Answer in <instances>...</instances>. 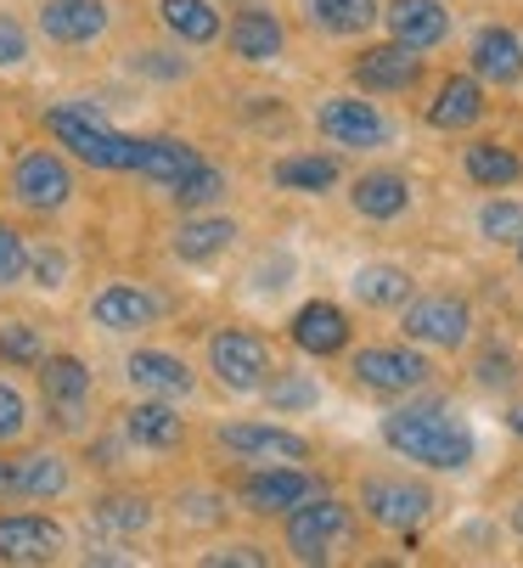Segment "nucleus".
<instances>
[{
  "label": "nucleus",
  "instance_id": "nucleus-1",
  "mask_svg": "<svg viewBox=\"0 0 523 568\" xmlns=\"http://www.w3.org/2000/svg\"><path fill=\"white\" fill-rule=\"evenodd\" d=\"M383 445L433 473H467L473 467V428L440 399H411L383 417Z\"/></svg>",
  "mask_w": 523,
  "mask_h": 568
},
{
  "label": "nucleus",
  "instance_id": "nucleus-2",
  "mask_svg": "<svg viewBox=\"0 0 523 568\" xmlns=\"http://www.w3.org/2000/svg\"><path fill=\"white\" fill-rule=\"evenodd\" d=\"M46 130L57 135V146H68L79 164H91V170L119 175V170L135 164V135L113 130L91 102H57V108H46Z\"/></svg>",
  "mask_w": 523,
  "mask_h": 568
},
{
  "label": "nucleus",
  "instance_id": "nucleus-3",
  "mask_svg": "<svg viewBox=\"0 0 523 568\" xmlns=\"http://www.w3.org/2000/svg\"><path fill=\"white\" fill-rule=\"evenodd\" d=\"M321 490L326 484L310 467H299V462H259V467H248L237 478V501L248 513H259V518H288L293 507L315 501Z\"/></svg>",
  "mask_w": 523,
  "mask_h": 568
},
{
  "label": "nucleus",
  "instance_id": "nucleus-4",
  "mask_svg": "<svg viewBox=\"0 0 523 568\" xmlns=\"http://www.w3.org/2000/svg\"><path fill=\"white\" fill-rule=\"evenodd\" d=\"M361 513H366L378 529H389V535H400V540L411 546L416 529L433 518V490H428V484H416V478L372 473V478L361 484Z\"/></svg>",
  "mask_w": 523,
  "mask_h": 568
},
{
  "label": "nucleus",
  "instance_id": "nucleus-5",
  "mask_svg": "<svg viewBox=\"0 0 523 568\" xmlns=\"http://www.w3.org/2000/svg\"><path fill=\"white\" fill-rule=\"evenodd\" d=\"M349 535H355V513H349L338 496H326V490H321L315 501L293 507V513H288V529H282L293 562H332Z\"/></svg>",
  "mask_w": 523,
  "mask_h": 568
},
{
  "label": "nucleus",
  "instance_id": "nucleus-6",
  "mask_svg": "<svg viewBox=\"0 0 523 568\" xmlns=\"http://www.w3.org/2000/svg\"><path fill=\"white\" fill-rule=\"evenodd\" d=\"M209 372L220 388L231 394H265V383L276 377V361H271V344L248 333V327H220L209 338Z\"/></svg>",
  "mask_w": 523,
  "mask_h": 568
},
{
  "label": "nucleus",
  "instance_id": "nucleus-7",
  "mask_svg": "<svg viewBox=\"0 0 523 568\" xmlns=\"http://www.w3.org/2000/svg\"><path fill=\"white\" fill-rule=\"evenodd\" d=\"M349 377L372 394H416L433 383V361L422 355V344H366L349 355Z\"/></svg>",
  "mask_w": 523,
  "mask_h": 568
},
{
  "label": "nucleus",
  "instance_id": "nucleus-8",
  "mask_svg": "<svg viewBox=\"0 0 523 568\" xmlns=\"http://www.w3.org/2000/svg\"><path fill=\"white\" fill-rule=\"evenodd\" d=\"M7 192H12V203L29 209V214H57V209L73 203V175H68V164H62L51 146H23V152L12 158Z\"/></svg>",
  "mask_w": 523,
  "mask_h": 568
},
{
  "label": "nucleus",
  "instance_id": "nucleus-9",
  "mask_svg": "<svg viewBox=\"0 0 523 568\" xmlns=\"http://www.w3.org/2000/svg\"><path fill=\"white\" fill-rule=\"evenodd\" d=\"M400 333L422 349H462L473 338V310L456 293H422L400 310Z\"/></svg>",
  "mask_w": 523,
  "mask_h": 568
},
{
  "label": "nucleus",
  "instance_id": "nucleus-10",
  "mask_svg": "<svg viewBox=\"0 0 523 568\" xmlns=\"http://www.w3.org/2000/svg\"><path fill=\"white\" fill-rule=\"evenodd\" d=\"M40 394H46V423L57 434H79L91 412V366L79 355H46L40 366Z\"/></svg>",
  "mask_w": 523,
  "mask_h": 568
},
{
  "label": "nucleus",
  "instance_id": "nucleus-11",
  "mask_svg": "<svg viewBox=\"0 0 523 568\" xmlns=\"http://www.w3.org/2000/svg\"><path fill=\"white\" fill-rule=\"evenodd\" d=\"M315 130H321L332 146H349V152H378V146H389V135H394V124L383 119L378 102H366V91H361V97H326V102L315 108Z\"/></svg>",
  "mask_w": 523,
  "mask_h": 568
},
{
  "label": "nucleus",
  "instance_id": "nucleus-12",
  "mask_svg": "<svg viewBox=\"0 0 523 568\" xmlns=\"http://www.w3.org/2000/svg\"><path fill=\"white\" fill-rule=\"evenodd\" d=\"M349 79H355L366 97H405V91L422 85V51L405 45V40L366 45L355 62H349Z\"/></svg>",
  "mask_w": 523,
  "mask_h": 568
},
{
  "label": "nucleus",
  "instance_id": "nucleus-13",
  "mask_svg": "<svg viewBox=\"0 0 523 568\" xmlns=\"http://www.w3.org/2000/svg\"><path fill=\"white\" fill-rule=\"evenodd\" d=\"M214 445L231 450L237 462H310V439L304 434H293L282 423H259V417L220 423L214 428Z\"/></svg>",
  "mask_w": 523,
  "mask_h": 568
},
{
  "label": "nucleus",
  "instance_id": "nucleus-14",
  "mask_svg": "<svg viewBox=\"0 0 523 568\" xmlns=\"http://www.w3.org/2000/svg\"><path fill=\"white\" fill-rule=\"evenodd\" d=\"M68 546L62 524L46 513H0V562H18V568H40L57 562Z\"/></svg>",
  "mask_w": 523,
  "mask_h": 568
},
{
  "label": "nucleus",
  "instance_id": "nucleus-15",
  "mask_svg": "<svg viewBox=\"0 0 523 568\" xmlns=\"http://www.w3.org/2000/svg\"><path fill=\"white\" fill-rule=\"evenodd\" d=\"M288 338H293V349H299V355L326 361V355H343V349H349L355 327H349L343 304H332V298H310V304H299V310H293Z\"/></svg>",
  "mask_w": 523,
  "mask_h": 568
},
{
  "label": "nucleus",
  "instance_id": "nucleus-16",
  "mask_svg": "<svg viewBox=\"0 0 523 568\" xmlns=\"http://www.w3.org/2000/svg\"><path fill=\"white\" fill-rule=\"evenodd\" d=\"M198 170H203V152H198L192 141H181V135H135V164H130V175H141V181L174 192V186H187Z\"/></svg>",
  "mask_w": 523,
  "mask_h": 568
},
{
  "label": "nucleus",
  "instance_id": "nucleus-17",
  "mask_svg": "<svg viewBox=\"0 0 523 568\" xmlns=\"http://www.w3.org/2000/svg\"><path fill=\"white\" fill-rule=\"evenodd\" d=\"M158 315H163V298L152 287H141V282H108L91 298V321L102 333H147Z\"/></svg>",
  "mask_w": 523,
  "mask_h": 568
},
{
  "label": "nucleus",
  "instance_id": "nucleus-18",
  "mask_svg": "<svg viewBox=\"0 0 523 568\" xmlns=\"http://www.w3.org/2000/svg\"><path fill=\"white\" fill-rule=\"evenodd\" d=\"M113 23L108 0H46L40 7V34L51 45H97Z\"/></svg>",
  "mask_w": 523,
  "mask_h": 568
},
{
  "label": "nucleus",
  "instance_id": "nucleus-19",
  "mask_svg": "<svg viewBox=\"0 0 523 568\" xmlns=\"http://www.w3.org/2000/svg\"><path fill=\"white\" fill-rule=\"evenodd\" d=\"M225 40H231V57L248 62V68H265V62H276V57L288 51V29H282V18H276L271 7H259V0H248V7L231 18Z\"/></svg>",
  "mask_w": 523,
  "mask_h": 568
},
{
  "label": "nucleus",
  "instance_id": "nucleus-20",
  "mask_svg": "<svg viewBox=\"0 0 523 568\" xmlns=\"http://www.w3.org/2000/svg\"><path fill=\"white\" fill-rule=\"evenodd\" d=\"M490 113V102H484V79L479 73H451V79H440V91H433V102L422 108V119L433 124V130H473L479 119Z\"/></svg>",
  "mask_w": 523,
  "mask_h": 568
},
{
  "label": "nucleus",
  "instance_id": "nucleus-21",
  "mask_svg": "<svg viewBox=\"0 0 523 568\" xmlns=\"http://www.w3.org/2000/svg\"><path fill=\"white\" fill-rule=\"evenodd\" d=\"M467 68L495 91H512L523 79V40L506 29V23H490L473 34V51H467Z\"/></svg>",
  "mask_w": 523,
  "mask_h": 568
},
{
  "label": "nucleus",
  "instance_id": "nucleus-22",
  "mask_svg": "<svg viewBox=\"0 0 523 568\" xmlns=\"http://www.w3.org/2000/svg\"><path fill=\"white\" fill-rule=\"evenodd\" d=\"M124 377H130L135 394H158V399H187L198 388L192 366L181 355H169V349H135L124 361Z\"/></svg>",
  "mask_w": 523,
  "mask_h": 568
},
{
  "label": "nucleus",
  "instance_id": "nucleus-23",
  "mask_svg": "<svg viewBox=\"0 0 523 568\" xmlns=\"http://www.w3.org/2000/svg\"><path fill=\"white\" fill-rule=\"evenodd\" d=\"M389 34L416 45V51H433V45H445L451 40V7L445 0H394V7L383 12Z\"/></svg>",
  "mask_w": 523,
  "mask_h": 568
},
{
  "label": "nucleus",
  "instance_id": "nucleus-24",
  "mask_svg": "<svg viewBox=\"0 0 523 568\" xmlns=\"http://www.w3.org/2000/svg\"><path fill=\"white\" fill-rule=\"evenodd\" d=\"M124 439L135 450H174V445L187 439V423H181V412H174L169 399L147 394V399H135L130 412H124Z\"/></svg>",
  "mask_w": 523,
  "mask_h": 568
},
{
  "label": "nucleus",
  "instance_id": "nucleus-25",
  "mask_svg": "<svg viewBox=\"0 0 523 568\" xmlns=\"http://www.w3.org/2000/svg\"><path fill=\"white\" fill-rule=\"evenodd\" d=\"M349 209H355L361 220H400L411 209V181L400 170H366L355 175V186H349Z\"/></svg>",
  "mask_w": 523,
  "mask_h": 568
},
{
  "label": "nucleus",
  "instance_id": "nucleus-26",
  "mask_svg": "<svg viewBox=\"0 0 523 568\" xmlns=\"http://www.w3.org/2000/svg\"><path fill=\"white\" fill-rule=\"evenodd\" d=\"M231 242H237V220H225V214H192V220L174 225L169 248H174V260H187V265H209L214 254L231 248Z\"/></svg>",
  "mask_w": 523,
  "mask_h": 568
},
{
  "label": "nucleus",
  "instance_id": "nucleus-27",
  "mask_svg": "<svg viewBox=\"0 0 523 568\" xmlns=\"http://www.w3.org/2000/svg\"><path fill=\"white\" fill-rule=\"evenodd\" d=\"M271 181L282 192L321 197V192L338 186V158H326V152H288V158H276V164H271Z\"/></svg>",
  "mask_w": 523,
  "mask_h": 568
},
{
  "label": "nucleus",
  "instance_id": "nucleus-28",
  "mask_svg": "<svg viewBox=\"0 0 523 568\" xmlns=\"http://www.w3.org/2000/svg\"><path fill=\"white\" fill-rule=\"evenodd\" d=\"M158 23L181 40V45H209L220 40V7L214 0H158Z\"/></svg>",
  "mask_w": 523,
  "mask_h": 568
},
{
  "label": "nucleus",
  "instance_id": "nucleus-29",
  "mask_svg": "<svg viewBox=\"0 0 523 568\" xmlns=\"http://www.w3.org/2000/svg\"><path fill=\"white\" fill-rule=\"evenodd\" d=\"M462 170H467L473 186H484V192H506V186L523 181V158H517L512 146H501V141H473V146L462 152Z\"/></svg>",
  "mask_w": 523,
  "mask_h": 568
},
{
  "label": "nucleus",
  "instance_id": "nucleus-30",
  "mask_svg": "<svg viewBox=\"0 0 523 568\" xmlns=\"http://www.w3.org/2000/svg\"><path fill=\"white\" fill-rule=\"evenodd\" d=\"M68 484H73V473L57 450L18 456V501H57V496H68Z\"/></svg>",
  "mask_w": 523,
  "mask_h": 568
},
{
  "label": "nucleus",
  "instance_id": "nucleus-31",
  "mask_svg": "<svg viewBox=\"0 0 523 568\" xmlns=\"http://www.w3.org/2000/svg\"><path fill=\"white\" fill-rule=\"evenodd\" d=\"M411 287H416L411 271L405 265H383V260L378 265H361L355 282H349V293H355L366 310H405L411 304Z\"/></svg>",
  "mask_w": 523,
  "mask_h": 568
},
{
  "label": "nucleus",
  "instance_id": "nucleus-32",
  "mask_svg": "<svg viewBox=\"0 0 523 568\" xmlns=\"http://www.w3.org/2000/svg\"><path fill=\"white\" fill-rule=\"evenodd\" d=\"M91 518H97L102 535H113V540H135V535L152 529L158 507H152L147 496L130 490V496H102V501H91Z\"/></svg>",
  "mask_w": 523,
  "mask_h": 568
},
{
  "label": "nucleus",
  "instance_id": "nucleus-33",
  "mask_svg": "<svg viewBox=\"0 0 523 568\" xmlns=\"http://www.w3.org/2000/svg\"><path fill=\"white\" fill-rule=\"evenodd\" d=\"M304 7H310V23H315L321 34H332V40L366 34V29L383 18L378 0H304Z\"/></svg>",
  "mask_w": 523,
  "mask_h": 568
},
{
  "label": "nucleus",
  "instance_id": "nucleus-34",
  "mask_svg": "<svg viewBox=\"0 0 523 568\" xmlns=\"http://www.w3.org/2000/svg\"><path fill=\"white\" fill-rule=\"evenodd\" d=\"M265 405L271 412H310V405H321V383L310 372H276L265 383Z\"/></svg>",
  "mask_w": 523,
  "mask_h": 568
},
{
  "label": "nucleus",
  "instance_id": "nucleus-35",
  "mask_svg": "<svg viewBox=\"0 0 523 568\" xmlns=\"http://www.w3.org/2000/svg\"><path fill=\"white\" fill-rule=\"evenodd\" d=\"M0 361H12V366H40V361H46L40 327H29V321H0Z\"/></svg>",
  "mask_w": 523,
  "mask_h": 568
},
{
  "label": "nucleus",
  "instance_id": "nucleus-36",
  "mask_svg": "<svg viewBox=\"0 0 523 568\" xmlns=\"http://www.w3.org/2000/svg\"><path fill=\"white\" fill-rule=\"evenodd\" d=\"M169 197H174V209L198 214V209H209V203H220V197H225V170H220V164H209V158H203V170H198V175H192L187 186H174Z\"/></svg>",
  "mask_w": 523,
  "mask_h": 568
},
{
  "label": "nucleus",
  "instance_id": "nucleus-37",
  "mask_svg": "<svg viewBox=\"0 0 523 568\" xmlns=\"http://www.w3.org/2000/svg\"><path fill=\"white\" fill-rule=\"evenodd\" d=\"M479 231H484L490 242H517V236H523V203H512V197L484 203V209H479Z\"/></svg>",
  "mask_w": 523,
  "mask_h": 568
},
{
  "label": "nucleus",
  "instance_id": "nucleus-38",
  "mask_svg": "<svg viewBox=\"0 0 523 568\" xmlns=\"http://www.w3.org/2000/svg\"><path fill=\"white\" fill-rule=\"evenodd\" d=\"M203 568H271V557H265V546H253V540H220L214 551H203L198 557Z\"/></svg>",
  "mask_w": 523,
  "mask_h": 568
},
{
  "label": "nucleus",
  "instance_id": "nucleus-39",
  "mask_svg": "<svg viewBox=\"0 0 523 568\" xmlns=\"http://www.w3.org/2000/svg\"><path fill=\"white\" fill-rule=\"evenodd\" d=\"M29 276V242L0 220V287H18Z\"/></svg>",
  "mask_w": 523,
  "mask_h": 568
},
{
  "label": "nucleus",
  "instance_id": "nucleus-40",
  "mask_svg": "<svg viewBox=\"0 0 523 568\" xmlns=\"http://www.w3.org/2000/svg\"><path fill=\"white\" fill-rule=\"evenodd\" d=\"M23 434H29V405L7 377H0V445H18Z\"/></svg>",
  "mask_w": 523,
  "mask_h": 568
},
{
  "label": "nucleus",
  "instance_id": "nucleus-41",
  "mask_svg": "<svg viewBox=\"0 0 523 568\" xmlns=\"http://www.w3.org/2000/svg\"><path fill=\"white\" fill-rule=\"evenodd\" d=\"M23 62H29V29L12 12H0V68H23Z\"/></svg>",
  "mask_w": 523,
  "mask_h": 568
},
{
  "label": "nucleus",
  "instance_id": "nucleus-42",
  "mask_svg": "<svg viewBox=\"0 0 523 568\" xmlns=\"http://www.w3.org/2000/svg\"><path fill=\"white\" fill-rule=\"evenodd\" d=\"M473 377H479L484 388H512V377H517V361H512L506 349H484V355H479V366H473Z\"/></svg>",
  "mask_w": 523,
  "mask_h": 568
},
{
  "label": "nucleus",
  "instance_id": "nucleus-43",
  "mask_svg": "<svg viewBox=\"0 0 523 568\" xmlns=\"http://www.w3.org/2000/svg\"><path fill=\"white\" fill-rule=\"evenodd\" d=\"M130 68L152 79H187V62H169V51H130Z\"/></svg>",
  "mask_w": 523,
  "mask_h": 568
},
{
  "label": "nucleus",
  "instance_id": "nucleus-44",
  "mask_svg": "<svg viewBox=\"0 0 523 568\" xmlns=\"http://www.w3.org/2000/svg\"><path fill=\"white\" fill-rule=\"evenodd\" d=\"M29 271H34V287H62L68 260H62L57 248H40V254H29Z\"/></svg>",
  "mask_w": 523,
  "mask_h": 568
},
{
  "label": "nucleus",
  "instance_id": "nucleus-45",
  "mask_svg": "<svg viewBox=\"0 0 523 568\" xmlns=\"http://www.w3.org/2000/svg\"><path fill=\"white\" fill-rule=\"evenodd\" d=\"M0 501H18V456H0Z\"/></svg>",
  "mask_w": 523,
  "mask_h": 568
},
{
  "label": "nucleus",
  "instance_id": "nucleus-46",
  "mask_svg": "<svg viewBox=\"0 0 523 568\" xmlns=\"http://www.w3.org/2000/svg\"><path fill=\"white\" fill-rule=\"evenodd\" d=\"M187 507H192V513H187L192 524H214V518H220V513H214V496H187Z\"/></svg>",
  "mask_w": 523,
  "mask_h": 568
},
{
  "label": "nucleus",
  "instance_id": "nucleus-47",
  "mask_svg": "<svg viewBox=\"0 0 523 568\" xmlns=\"http://www.w3.org/2000/svg\"><path fill=\"white\" fill-rule=\"evenodd\" d=\"M84 557H91V562H130V557H119L113 546H97V551H84Z\"/></svg>",
  "mask_w": 523,
  "mask_h": 568
},
{
  "label": "nucleus",
  "instance_id": "nucleus-48",
  "mask_svg": "<svg viewBox=\"0 0 523 568\" xmlns=\"http://www.w3.org/2000/svg\"><path fill=\"white\" fill-rule=\"evenodd\" d=\"M506 428H512V434L523 439V405H512V412H506Z\"/></svg>",
  "mask_w": 523,
  "mask_h": 568
},
{
  "label": "nucleus",
  "instance_id": "nucleus-49",
  "mask_svg": "<svg viewBox=\"0 0 523 568\" xmlns=\"http://www.w3.org/2000/svg\"><path fill=\"white\" fill-rule=\"evenodd\" d=\"M512 535L523 540V501H512Z\"/></svg>",
  "mask_w": 523,
  "mask_h": 568
},
{
  "label": "nucleus",
  "instance_id": "nucleus-50",
  "mask_svg": "<svg viewBox=\"0 0 523 568\" xmlns=\"http://www.w3.org/2000/svg\"><path fill=\"white\" fill-rule=\"evenodd\" d=\"M517 265H523V236H517Z\"/></svg>",
  "mask_w": 523,
  "mask_h": 568
}]
</instances>
